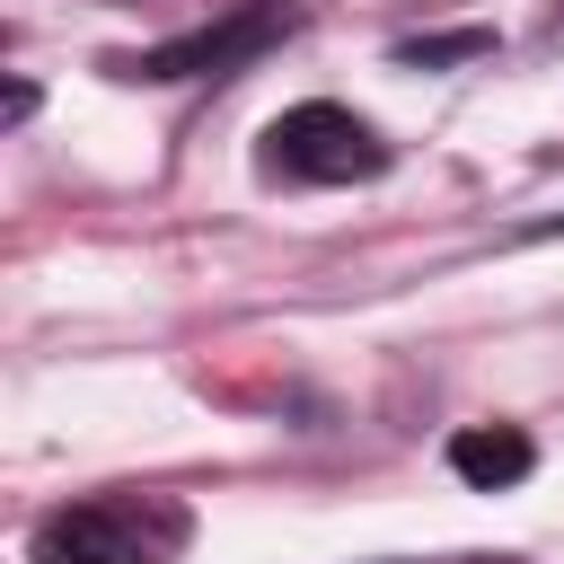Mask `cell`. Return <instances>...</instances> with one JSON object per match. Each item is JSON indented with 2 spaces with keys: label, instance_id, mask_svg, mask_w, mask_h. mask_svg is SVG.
<instances>
[{
  "label": "cell",
  "instance_id": "2",
  "mask_svg": "<svg viewBox=\"0 0 564 564\" xmlns=\"http://www.w3.org/2000/svg\"><path fill=\"white\" fill-rule=\"evenodd\" d=\"M264 159H273L282 176H308V185H352V176H379V167H388V141H379V132H370L352 106L308 97V106L273 115Z\"/></svg>",
  "mask_w": 564,
  "mask_h": 564
},
{
  "label": "cell",
  "instance_id": "3",
  "mask_svg": "<svg viewBox=\"0 0 564 564\" xmlns=\"http://www.w3.org/2000/svg\"><path fill=\"white\" fill-rule=\"evenodd\" d=\"M282 35H291V9H282V0H256V9L220 18V26H194V35L150 44L132 70H141V79H203V70H238V62H256V53L282 44Z\"/></svg>",
  "mask_w": 564,
  "mask_h": 564
},
{
  "label": "cell",
  "instance_id": "5",
  "mask_svg": "<svg viewBox=\"0 0 564 564\" xmlns=\"http://www.w3.org/2000/svg\"><path fill=\"white\" fill-rule=\"evenodd\" d=\"M458 53H485V35H432V44H405V62H458Z\"/></svg>",
  "mask_w": 564,
  "mask_h": 564
},
{
  "label": "cell",
  "instance_id": "1",
  "mask_svg": "<svg viewBox=\"0 0 564 564\" xmlns=\"http://www.w3.org/2000/svg\"><path fill=\"white\" fill-rule=\"evenodd\" d=\"M176 546H185L176 502H70L26 538L35 564H167Z\"/></svg>",
  "mask_w": 564,
  "mask_h": 564
},
{
  "label": "cell",
  "instance_id": "4",
  "mask_svg": "<svg viewBox=\"0 0 564 564\" xmlns=\"http://www.w3.org/2000/svg\"><path fill=\"white\" fill-rule=\"evenodd\" d=\"M529 467H538V449H529V432H511V423H476V432L449 441V476L476 485V494H502V485H520Z\"/></svg>",
  "mask_w": 564,
  "mask_h": 564
}]
</instances>
